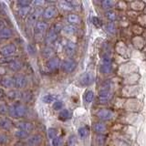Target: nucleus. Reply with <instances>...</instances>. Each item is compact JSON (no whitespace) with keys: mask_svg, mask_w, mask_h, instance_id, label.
Wrapping results in <instances>:
<instances>
[{"mask_svg":"<svg viewBox=\"0 0 146 146\" xmlns=\"http://www.w3.org/2000/svg\"><path fill=\"white\" fill-rule=\"evenodd\" d=\"M43 14V11L41 8H36V10L31 13L29 15V20H27V23H29V25H34L36 23V20H38V18L40 17V15H42Z\"/></svg>","mask_w":146,"mask_h":146,"instance_id":"9d476101","label":"nucleus"},{"mask_svg":"<svg viewBox=\"0 0 146 146\" xmlns=\"http://www.w3.org/2000/svg\"><path fill=\"white\" fill-rule=\"evenodd\" d=\"M14 60V58L12 57H5V58H0V63L1 64H9L11 63Z\"/></svg>","mask_w":146,"mask_h":146,"instance_id":"58836bf2","label":"nucleus"},{"mask_svg":"<svg viewBox=\"0 0 146 146\" xmlns=\"http://www.w3.org/2000/svg\"><path fill=\"white\" fill-rule=\"evenodd\" d=\"M96 115H97V117H99V119H100L102 121H110L114 117V113L111 111H110V110L103 109L99 111Z\"/></svg>","mask_w":146,"mask_h":146,"instance_id":"39448f33","label":"nucleus"},{"mask_svg":"<svg viewBox=\"0 0 146 146\" xmlns=\"http://www.w3.org/2000/svg\"><path fill=\"white\" fill-rule=\"evenodd\" d=\"M68 146H76V138L74 135H70L67 141Z\"/></svg>","mask_w":146,"mask_h":146,"instance_id":"c9c22d12","label":"nucleus"},{"mask_svg":"<svg viewBox=\"0 0 146 146\" xmlns=\"http://www.w3.org/2000/svg\"><path fill=\"white\" fill-rule=\"evenodd\" d=\"M106 17H108V19H110L111 21H113L116 19V14H115V12H113L111 10H108L106 12Z\"/></svg>","mask_w":146,"mask_h":146,"instance_id":"f704fd0d","label":"nucleus"},{"mask_svg":"<svg viewBox=\"0 0 146 146\" xmlns=\"http://www.w3.org/2000/svg\"><path fill=\"white\" fill-rule=\"evenodd\" d=\"M1 85L4 87V88H13L14 87V80L13 78L11 77H4L3 79L1 80Z\"/></svg>","mask_w":146,"mask_h":146,"instance_id":"2eb2a0df","label":"nucleus"},{"mask_svg":"<svg viewBox=\"0 0 146 146\" xmlns=\"http://www.w3.org/2000/svg\"><path fill=\"white\" fill-rule=\"evenodd\" d=\"M15 136L17 137V139H26V138H27V137H29V133H27V132L23 131L17 130L15 132Z\"/></svg>","mask_w":146,"mask_h":146,"instance_id":"473e14b6","label":"nucleus"},{"mask_svg":"<svg viewBox=\"0 0 146 146\" xmlns=\"http://www.w3.org/2000/svg\"><path fill=\"white\" fill-rule=\"evenodd\" d=\"M17 51V47L15 44H8L0 48V54L4 57H10Z\"/></svg>","mask_w":146,"mask_h":146,"instance_id":"20e7f679","label":"nucleus"},{"mask_svg":"<svg viewBox=\"0 0 146 146\" xmlns=\"http://www.w3.org/2000/svg\"><path fill=\"white\" fill-rule=\"evenodd\" d=\"M7 111L10 117L14 119H19L26 115L27 107L22 103H15L8 108Z\"/></svg>","mask_w":146,"mask_h":146,"instance_id":"f257e3e1","label":"nucleus"},{"mask_svg":"<svg viewBox=\"0 0 146 146\" xmlns=\"http://www.w3.org/2000/svg\"><path fill=\"white\" fill-rule=\"evenodd\" d=\"M70 117H71V113L68 109H64L58 113V119L60 121H66L68 120H70Z\"/></svg>","mask_w":146,"mask_h":146,"instance_id":"dca6fc26","label":"nucleus"},{"mask_svg":"<svg viewBox=\"0 0 146 146\" xmlns=\"http://www.w3.org/2000/svg\"><path fill=\"white\" fill-rule=\"evenodd\" d=\"M14 80V87L18 90L25 88L27 84V79L24 75H17L13 78Z\"/></svg>","mask_w":146,"mask_h":146,"instance_id":"7ed1b4c3","label":"nucleus"},{"mask_svg":"<svg viewBox=\"0 0 146 146\" xmlns=\"http://www.w3.org/2000/svg\"><path fill=\"white\" fill-rule=\"evenodd\" d=\"M52 29H54V31L56 32V33L58 34V33H59V32H60L61 30H62V26L60 25V24H55L54 25V27H52Z\"/></svg>","mask_w":146,"mask_h":146,"instance_id":"a18cd8bd","label":"nucleus"},{"mask_svg":"<svg viewBox=\"0 0 146 146\" xmlns=\"http://www.w3.org/2000/svg\"><path fill=\"white\" fill-rule=\"evenodd\" d=\"M42 54H43V56H44L46 58H48V59L54 58V56H55V52H54L53 48H49V47L45 48L43 49V51H42Z\"/></svg>","mask_w":146,"mask_h":146,"instance_id":"5701e85b","label":"nucleus"},{"mask_svg":"<svg viewBox=\"0 0 146 146\" xmlns=\"http://www.w3.org/2000/svg\"><path fill=\"white\" fill-rule=\"evenodd\" d=\"M56 14H57L56 8L54 7H48L43 11L42 16L44 17V18H46V19H51V18H53L55 16H56Z\"/></svg>","mask_w":146,"mask_h":146,"instance_id":"4468645a","label":"nucleus"},{"mask_svg":"<svg viewBox=\"0 0 146 146\" xmlns=\"http://www.w3.org/2000/svg\"><path fill=\"white\" fill-rule=\"evenodd\" d=\"M77 68V63L73 59H65L61 64V68L64 72L70 73L75 70Z\"/></svg>","mask_w":146,"mask_h":146,"instance_id":"f03ea898","label":"nucleus"},{"mask_svg":"<svg viewBox=\"0 0 146 146\" xmlns=\"http://www.w3.org/2000/svg\"><path fill=\"white\" fill-rule=\"evenodd\" d=\"M78 134H79V137L80 139L84 140L86 137L89 135V128L87 126L80 127L79 131H78Z\"/></svg>","mask_w":146,"mask_h":146,"instance_id":"393cba45","label":"nucleus"},{"mask_svg":"<svg viewBox=\"0 0 146 146\" xmlns=\"http://www.w3.org/2000/svg\"><path fill=\"white\" fill-rule=\"evenodd\" d=\"M62 30L64 31V33L65 34L72 35L77 31V27L73 25H68V26H65L64 27H62Z\"/></svg>","mask_w":146,"mask_h":146,"instance_id":"bb28decb","label":"nucleus"},{"mask_svg":"<svg viewBox=\"0 0 146 146\" xmlns=\"http://www.w3.org/2000/svg\"><path fill=\"white\" fill-rule=\"evenodd\" d=\"M112 97V93L110 90H102L99 92V102L100 103H106Z\"/></svg>","mask_w":146,"mask_h":146,"instance_id":"423d86ee","label":"nucleus"},{"mask_svg":"<svg viewBox=\"0 0 146 146\" xmlns=\"http://www.w3.org/2000/svg\"><path fill=\"white\" fill-rule=\"evenodd\" d=\"M42 141V137L39 134H34L27 139V146H38Z\"/></svg>","mask_w":146,"mask_h":146,"instance_id":"0eeeda50","label":"nucleus"},{"mask_svg":"<svg viewBox=\"0 0 146 146\" xmlns=\"http://www.w3.org/2000/svg\"><path fill=\"white\" fill-rule=\"evenodd\" d=\"M27 50H29V53L31 54V55L35 54V51H36L35 48H34L31 44H29V45H27Z\"/></svg>","mask_w":146,"mask_h":146,"instance_id":"49530a36","label":"nucleus"},{"mask_svg":"<svg viewBox=\"0 0 146 146\" xmlns=\"http://www.w3.org/2000/svg\"><path fill=\"white\" fill-rule=\"evenodd\" d=\"M63 108V102L62 100H55L53 103V110L54 111H60Z\"/></svg>","mask_w":146,"mask_h":146,"instance_id":"72a5a7b5","label":"nucleus"},{"mask_svg":"<svg viewBox=\"0 0 146 146\" xmlns=\"http://www.w3.org/2000/svg\"><path fill=\"white\" fill-rule=\"evenodd\" d=\"M7 107L4 103H0V114H6L7 112Z\"/></svg>","mask_w":146,"mask_h":146,"instance_id":"c03bdc74","label":"nucleus"},{"mask_svg":"<svg viewBox=\"0 0 146 146\" xmlns=\"http://www.w3.org/2000/svg\"><path fill=\"white\" fill-rule=\"evenodd\" d=\"M92 22L95 27H100V26H102V21H100V19L98 17H92Z\"/></svg>","mask_w":146,"mask_h":146,"instance_id":"a19ab883","label":"nucleus"},{"mask_svg":"<svg viewBox=\"0 0 146 146\" xmlns=\"http://www.w3.org/2000/svg\"><path fill=\"white\" fill-rule=\"evenodd\" d=\"M94 80V76L92 73L90 72H86L85 74L82 75V77L80 78V82L82 86H89L93 82Z\"/></svg>","mask_w":146,"mask_h":146,"instance_id":"6e6552de","label":"nucleus"},{"mask_svg":"<svg viewBox=\"0 0 146 146\" xmlns=\"http://www.w3.org/2000/svg\"><path fill=\"white\" fill-rule=\"evenodd\" d=\"M68 21L70 22L71 25L74 26L75 24L80 23V18L79 16L76 15V14H70V15H68Z\"/></svg>","mask_w":146,"mask_h":146,"instance_id":"cd10ccee","label":"nucleus"},{"mask_svg":"<svg viewBox=\"0 0 146 146\" xmlns=\"http://www.w3.org/2000/svg\"><path fill=\"white\" fill-rule=\"evenodd\" d=\"M93 129L96 132H98V133H104L105 131H106L107 128H106V125L103 124L102 122H96L95 124L93 125Z\"/></svg>","mask_w":146,"mask_h":146,"instance_id":"aec40b11","label":"nucleus"},{"mask_svg":"<svg viewBox=\"0 0 146 146\" xmlns=\"http://www.w3.org/2000/svg\"><path fill=\"white\" fill-rule=\"evenodd\" d=\"M115 4H116V2L112 1V0H104V1L102 3V6L104 9H111V7H113V6Z\"/></svg>","mask_w":146,"mask_h":146,"instance_id":"c756f323","label":"nucleus"},{"mask_svg":"<svg viewBox=\"0 0 146 146\" xmlns=\"http://www.w3.org/2000/svg\"><path fill=\"white\" fill-rule=\"evenodd\" d=\"M5 96H6V92H5L3 89H0V99L5 98Z\"/></svg>","mask_w":146,"mask_h":146,"instance_id":"09e8293b","label":"nucleus"},{"mask_svg":"<svg viewBox=\"0 0 146 146\" xmlns=\"http://www.w3.org/2000/svg\"><path fill=\"white\" fill-rule=\"evenodd\" d=\"M94 93L92 90H87L84 93V102L86 103H90L93 100Z\"/></svg>","mask_w":146,"mask_h":146,"instance_id":"c85d7f7f","label":"nucleus"},{"mask_svg":"<svg viewBox=\"0 0 146 146\" xmlns=\"http://www.w3.org/2000/svg\"><path fill=\"white\" fill-rule=\"evenodd\" d=\"M12 30L8 27H4V29H0V38L7 39L12 36Z\"/></svg>","mask_w":146,"mask_h":146,"instance_id":"f3484780","label":"nucleus"},{"mask_svg":"<svg viewBox=\"0 0 146 146\" xmlns=\"http://www.w3.org/2000/svg\"><path fill=\"white\" fill-rule=\"evenodd\" d=\"M8 65H9V68H10L12 71H15V72L18 71L22 68L21 62L18 60H16V59H14V60L11 63H9Z\"/></svg>","mask_w":146,"mask_h":146,"instance_id":"412c9836","label":"nucleus"},{"mask_svg":"<svg viewBox=\"0 0 146 146\" xmlns=\"http://www.w3.org/2000/svg\"><path fill=\"white\" fill-rule=\"evenodd\" d=\"M64 49H65V53L68 55V56H73L76 53L77 50V45L72 42V41H68L65 44V47H64Z\"/></svg>","mask_w":146,"mask_h":146,"instance_id":"9b49d317","label":"nucleus"},{"mask_svg":"<svg viewBox=\"0 0 146 146\" xmlns=\"http://www.w3.org/2000/svg\"><path fill=\"white\" fill-rule=\"evenodd\" d=\"M57 38H58V34L54 31V29L51 27L50 29H48V34H47V40H48V43H53L54 41L57 40Z\"/></svg>","mask_w":146,"mask_h":146,"instance_id":"6ab92c4d","label":"nucleus"},{"mask_svg":"<svg viewBox=\"0 0 146 146\" xmlns=\"http://www.w3.org/2000/svg\"><path fill=\"white\" fill-rule=\"evenodd\" d=\"M17 5L19 6V7H29L30 5V2L25 1V0H19L17 1Z\"/></svg>","mask_w":146,"mask_h":146,"instance_id":"79ce46f5","label":"nucleus"},{"mask_svg":"<svg viewBox=\"0 0 146 146\" xmlns=\"http://www.w3.org/2000/svg\"><path fill=\"white\" fill-rule=\"evenodd\" d=\"M51 141H52L53 146H61V144H62V140L60 137H58V136L55 137V138Z\"/></svg>","mask_w":146,"mask_h":146,"instance_id":"4c0bfd02","label":"nucleus"},{"mask_svg":"<svg viewBox=\"0 0 146 146\" xmlns=\"http://www.w3.org/2000/svg\"><path fill=\"white\" fill-rule=\"evenodd\" d=\"M58 67H59V59L56 57L48 59L47 62V68L50 71H54V70H58Z\"/></svg>","mask_w":146,"mask_h":146,"instance_id":"ddd939ff","label":"nucleus"},{"mask_svg":"<svg viewBox=\"0 0 146 146\" xmlns=\"http://www.w3.org/2000/svg\"><path fill=\"white\" fill-rule=\"evenodd\" d=\"M105 29H106V30L109 32V33H111V34L115 33V27H114L112 23H109V24H107L106 27H105Z\"/></svg>","mask_w":146,"mask_h":146,"instance_id":"e433bc0d","label":"nucleus"},{"mask_svg":"<svg viewBox=\"0 0 146 146\" xmlns=\"http://www.w3.org/2000/svg\"><path fill=\"white\" fill-rule=\"evenodd\" d=\"M8 141V138L7 135H5L3 133H0V144H5L7 143Z\"/></svg>","mask_w":146,"mask_h":146,"instance_id":"37998d69","label":"nucleus"},{"mask_svg":"<svg viewBox=\"0 0 146 146\" xmlns=\"http://www.w3.org/2000/svg\"><path fill=\"white\" fill-rule=\"evenodd\" d=\"M30 11H31V7L30 6L29 7H20L18 9V15L21 17H26L27 16L30 15Z\"/></svg>","mask_w":146,"mask_h":146,"instance_id":"b1692460","label":"nucleus"},{"mask_svg":"<svg viewBox=\"0 0 146 146\" xmlns=\"http://www.w3.org/2000/svg\"><path fill=\"white\" fill-rule=\"evenodd\" d=\"M55 100H56V97H55L54 95H46L42 98V102L44 103H51V102H54Z\"/></svg>","mask_w":146,"mask_h":146,"instance_id":"2f4dec72","label":"nucleus"},{"mask_svg":"<svg viewBox=\"0 0 146 146\" xmlns=\"http://www.w3.org/2000/svg\"><path fill=\"white\" fill-rule=\"evenodd\" d=\"M45 4V1H34L33 5H36V7H41Z\"/></svg>","mask_w":146,"mask_h":146,"instance_id":"de8ad7c7","label":"nucleus"},{"mask_svg":"<svg viewBox=\"0 0 146 146\" xmlns=\"http://www.w3.org/2000/svg\"><path fill=\"white\" fill-rule=\"evenodd\" d=\"M6 26V24H5V22H4V20H2V19H0V29H4V27H5Z\"/></svg>","mask_w":146,"mask_h":146,"instance_id":"8fccbe9b","label":"nucleus"},{"mask_svg":"<svg viewBox=\"0 0 146 146\" xmlns=\"http://www.w3.org/2000/svg\"><path fill=\"white\" fill-rule=\"evenodd\" d=\"M111 62H102V66H100V72L103 73V74H109L111 71Z\"/></svg>","mask_w":146,"mask_h":146,"instance_id":"a211bd4d","label":"nucleus"},{"mask_svg":"<svg viewBox=\"0 0 146 146\" xmlns=\"http://www.w3.org/2000/svg\"><path fill=\"white\" fill-rule=\"evenodd\" d=\"M17 129L20 130V131H23L27 132V133H30L31 131H33L34 130V126L32 124L31 122H27V121H22V122H19L18 124L17 125Z\"/></svg>","mask_w":146,"mask_h":146,"instance_id":"1a4fd4ad","label":"nucleus"},{"mask_svg":"<svg viewBox=\"0 0 146 146\" xmlns=\"http://www.w3.org/2000/svg\"><path fill=\"white\" fill-rule=\"evenodd\" d=\"M48 29V24L46 22H38L36 23V36H42L43 33Z\"/></svg>","mask_w":146,"mask_h":146,"instance_id":"f8f14e48","label":"nucleus"},{"mask_svg":"<svg viewBox=\"0 0 146 146\" xmlns=\"http://www.w3.org/2000/svg\"><path fill=\"white\" fill-rule=\"evenodd\" d=\"M6 96L10 100H17L21 97V93L18 92L17 90H10L7 93H6Z\"/></svg>","mask_w":146,"mask_h":146,"instance_id":"4be33fe9","label":"nucleus"},{"mask_svg":"<svg viewBox=\"0 0 146 146\" xmlns=\"http://www.w3.org/2000/svg\"><path fill=\"white\" fill-rule=\"evenodd\" d=\"M12 126V122L9 119H2L0 120V128L4 130H8L10 129V127Z\"/></svg>","mask_w":146,"mask_h":146,"instance_id":"a878e982","label":"nucleus"},{"mask_svg":"<svg viewBox=\"0 0 146 146\" xmlns=\"http://www.w3.org/2000/svg\"><path fill=\"white\" fill-rule=\"evenodd\" d=\"M55 137H57V131H56V130L55 129H49L48 130V138L50 139V140H53Z\"/></svg>","mask_w":146,"mask_h":146,"instance_id":"ea45409f","label":"nucleus"},{"mask_svg":"<svg viewBox=\"0 0 146 146\" xmlns=\"http://www.w3.org/2000/svg\"><path fill=\"white\" fill-rule=\"evenodd\" d=\"M59 5H60V7L63 9V10L70 11L73 9V7L71 6V4L68 1H61L60 3H59Z\"/></svg>","mask_w":146,"mask_h":146,"instance_id":"7c9ffc66","label":"nucleus"}]
</instances>
